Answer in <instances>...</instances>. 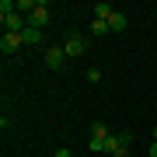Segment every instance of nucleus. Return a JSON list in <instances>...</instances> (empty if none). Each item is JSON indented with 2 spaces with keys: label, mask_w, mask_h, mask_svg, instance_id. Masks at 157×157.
<instances>
[{
  "label": "nucleus",
  "mask_w": 157,
  "mask_h": 157,
  "mask_svg": "<svg viewBox=\"0 0 157 157\" xmlns=\"http://www.w3.org/2000/svg\"><path fill=\"white\" fill-rule=\"evenodd\" d=\"M108 136H112V133H108L105 122H91V140H94V143H105Z\"/></svg>",
  "instance_id": "nucleus-7"
},
{
  "label": "nucleus",
  "mask_w": 157,
  "mask_h": 157,
  "mask_svg": "<svg viewBox=\"0 0 157 157\" xmlns=\"http://www.w3.org/2000/svg\"><path fill=\"white\" fill-rule=\"evenodd\" d=\"M129 133H119V136H108L105 140V154L108 157H129Z\"/></svg>",
  "instance_id": "nucleus-1"
},
{
  "label": "nucleus",
  "mask_w": 157,
  "mask_h": 157,
  "mask_svg": "<svg viewBox=\"0 0 157 157\" xmlns=\"http://www.w3.org/2000/svg\"><path fill=\"white\" fill-rule=\"evenodd\" d=\"M63 59H67L63 45H49V49H45V67L49 70H63Z\"/></svg>",
  "instance_id": "nucleus-5"
},
{
  "label": "nucleus",
  "mask_w": 157,
  "mask_h": 157,
  "mask_svg": "<svg viewBox=\"0 0 157 157\" xmlns=\"http://www.w3.org/2000/svg\"><path fill=\"white\" fill-rule=\"evenodd\" d=\"M147 154H150V157H157V140L150 143V150H147Z\"/></svg>",
  "instance_id": "nucleus-12"
},
{
  "label": "nucleus",
  "mask_w": 157,
  "mask_h": 157,
  "mask_svg": "<svg viewBox=\"0 0 157 157\" xmlns=\"http://www.w3.org/2000/svg\"><path fill=\"white\" fill-rule=\"evenodd\" d=\"M126 25H129V17H126V14H119V11L108 17V28H112V32H126Z\"/></svg>",
  "instance_id": "nucleus-9"
},
{
  "label": "nucleus",
  "mask_w": 157,
  "mask_h": 157,
  "mask_svg": "<svg viewBox=\"0 0 157 157\" xmlns=\"http://www.w3.org/2000/svg\"><path fill=\"white\" fill-rule=\"evenodd\" d=\"M91 11H94V17H98V21H108V17L115 14V7H112V4H105V0H101V4H94V7H91Z\"/></svg>",
  "instance_id": "nucleus-8"
},
{
  "label": "nucleus",
  "mask_w": 157,
  "mask_h": 157,
  "mask_svg": "<svg viewBox=\"0 0 157 157\" xmlns=\"http://www.w3.org/2000/svg\"><path fill=\"white\" fill-rule=\"evenodd\" d=\"M49 17H52V11H49V4H35V11L28 14V25L32 28H45V25H49Z\"/></svg>",
  "instance_id": "nucleus-3"
},
{
  "label": "nucleus",
  "mask_w": 157,
  "mask_h": 157,
  "mask_svg": "<svg viewBox=\"0 0 157 157\" xmlns=\"http://www.w3.org/2000/svg\"><path fill=\"white\" fill-rule=\"evenodd\" d=\"M84 49H87V39H84V35H77V32H70L67 39H63V52H67L70 59H77V56H84Z\"/></svg>",
  "instance_id": "nucleus-2"
},
{
  "label": "nucleus",
  "mask_w": 157,
  "mask_h": 157,
  "mask_svg": "<svg viewBox=\"0 0 157 157\" xmlns=\"http://www.w3.org/2000/svg\"><path fill=\"white\" fill-rule=\"evenodd\" d=\"M52 157H73V154L67 150V147H63V150H56V154H52Z\"/></svg>",
  "instance_id": "nucleus-11"
},
{
  "label": "nucleus",
  "mask_w": 157,
  "mask_h": 157,
  "mask_svg": "<svg viewBox=\"0 0 157 157\" xmlns=\"http://www.w3.org/2000/svg\"><path fill=\"white\" fill-rule=\"evenodd\" d=\"M21 45H25V42H21L17 32H4V39H0V52H4V56H14Z\"/></svg>",
  "instance_id": "nucleus-4"
},
{
  "label": "nucleus",
  "mask_w": 157,
  "mask_h": 157,
  "mask_svg": "<svg viewBox=\"0 0 157 157\" xmlns=\"http://www.w3.org/2000/svg\"><path fill=\"white\" fill-rule=\"evenodd\" d=\"M91 32H94V35H108L112 28H108V21H98V17H94V25H91Z\"/></svg>",
  "instance_id": "nucleus-10"
},
{
  "label": "nucleus",
  "mask_w": 157,
  "mask_h": 157,
  "mask_svg": "<svg viewBox=\"0 0 157 157\" xmlns=\"http://www.w3.org/2000/svg\"><path fill=\"white\" fill-rule=\"evenodd\" d=\"M154 140H157V129H154Z\"/></svg>",
  "instance_id": "nucleus-13"
},
{
  "label": "nucleus",
  "mask_w": 157,
  "mask_h": 157,
  "mask_svg": "<svg viewBox=\"0 0 157 157\" xmlns=\"http://www.w3.org/2000/svg\"><path fill=\"white\" fill-rule=\"evenodd\" d=\"M21 42H25V45H42V42H45V35H42L39 28H32V25H28V28L21 32Z\"/></svg>",
  "instance_id": "nucleus-6"
}]
</instances>
